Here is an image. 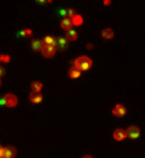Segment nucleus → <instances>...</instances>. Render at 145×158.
Instances as JSON below:
<instances>
[{
    "mask_svg": "<svg viewBox=\"0 0 145 158\" xmlns=\"http://www.w3.org/2000/svg\"><path fill=\"white\" fill-rule=\"evenodd\" d=\"M93 61L91 60V58L88 56H79V58H76L75 60V67L77 68L79 70L81 71H88L89 69L92 67Z\"/></svg>",
    "mask_w": 145,
    "mask_h": 158,
    "instance_id": "1",
    "label": "nucleus"
},
{
    "mask_svg": "<svg viewBox=\"0 0 145 158\" xmlns=\"http://www.w3.org/2000/svg\"><path fill=\"white\" fill-rule=\"evenodd\" d=\"M3 102H4V105H6L7 107L12 108V107H15L17 105L18 100H17V97L14 94L8 93L3 97Z\"/></svg>",
    "mask_w": 145,
    "mask_h": 158,
    "instance_id": "2",
    "label": "nucleus"
},
{
    "mask_svg": "<svg viewBox=\"0 0 145 158\" xmlns=\"http://www.w3.org/2000/svg\"><path fill=\"white\" fill-rule=\"evenodd\" d=\"M56 49L53 46H45L41 49V53L46 58H51L55 54Z\"/></svg>",
    "mask_w": 145,
    "mask_h": 158,
    "instance_id": "3",
    "label": "nucleus"
},
{
    "mask_svg": "<svg viewBox=\"0 0 145 158\" xmlns=\"http://www.w3.org/2000/svg\"><path fill=\"white\" fill-rule=\"evenodd\" d=\"M125 132H126V136L132 138V139H136V138H138L139 136V133H140V131L138 127L136 126H131L129 127L127 131H125Z\"/></svg>",
    "mask_w": 145,
    "mask_h": 158,
    "instance_id": "4",
    "label": "nucleus"
},
{
    "mask_svg": "<svg viewBox=\"0 0 145 158\" xmlns=\"http://www.w3.org/2000/svg\"><path fill=\"white\" fill-rule=\"evenodd\" d=\"M68 47V40L65 37H57L56 38V45H55V49H58L60 51H64L65 49H67Z\"/></svg>",
    "mask_w": 145,
    "mask_h": 158,
    "instance_id": "5",
    "label": "nucleus"
},
{
    "mask_svg": "<svg viewBox=\"0 0 145 158\" xmlns=\"http://www.w3.org/2000/svg\"><path fill=\"white\" fill-rule=\"evenodd\" d=\"M29 98L33 103H40L43 99V95L40 93V92H32L29 95Z\"/></svg>",
    "mask_w": 145,
    "mask_h": 158,
    "instance_id": "6",
    "label": "nucleus"
},
{
    "mask_svg": "<svg viewBox=\"0 0 145 158\" xmlns=\"http://www.w3.org/2000/svg\"><path fill=\"white\" fill-rule=\"evenodd\" d=\"M16 155V150L14 147H7L4 148L3 158H14Z\"/></svg>",
    "mask_w": 145,
    "mask_h": 158,
    "instance_id": "7",
    "label": "nucleus"
},
{
    "mask_svg": "<svg viewBox=\"0 0 145 158\" xmlns=\"http://www.w3.org/2000/svg\"><path fill=\"white\" fill-rule=\"evenodd\" d=\"M126 132H125L124 130L122 129H118V130H115L114 132V138L115 140H118V141H121L123 140L124 138H126Z\"/></svg>",
    "mask_w": 145,
    "mask_h": 158,
    "instance_id": "8",
    "label": "nucleus"
},
{
    "mask_svg": "<svg viewBox=\"0 0 145 158\" xmlns=\"http://www.w3.org/2000/svg\"><path fill=\"white\" fill-rule=\"evenodd\" d=\"M113 113L117 116H119V117L124 116L125 113H126V109H125L124 106H122V105H117L115 108L113 110Z\"/></svg>",
    "mask_w": 145,
    "mask_h": 158,
    "instance_id": "9",
    "label": "nucleus"
},
{
    "mask_svg": "<svg viewBox=\"0 0 145 158\" xmlns=\"http://www.w3.org/2000/svg\"><path fill=\"white\" fill-rule=\"evenodd\" d=\"M73 27V23H72V19L71 18H65L63 19V21L61 22V28L63 30H67V31H69L71 30V28Z\"/></svg>",
    "mask_w": 145,
    "mask_h": 158,
    "instance_id": "10",
    "label": "nucleus"
},
{
    "mask_svg": "<svg viewBox=\"0 0 145 158\" xmlns=\"http://www.w3.org/2000/svg\"><path fill=\"white\" fill-rule=\"evenodd\" d=\"M66 39L69 41H75L77 39V33L74 30H69L66 33Z\"/></svg>",
    "mask_w": 145,
    "mask_h": 158,
    "instance_id": "11",
    "label": "nucleus"
},
{
    "mask_svg": "<svg viewBox=\"0 0 145 158\" xmlns=\"http://www.w3.org/2000/svg\"><path fill=\"white\" fill-rule=\"evenodd\" d=\"M32 47H33V49L34 51H41V49L44 47L43 41H41V40H33Z\"/></svg>",
    "mask_w": 145,
    "mask_h": 158,
    "instance_id": "12",
    "label": "nucleus"
},
{
    "mask_svg": "<svg viewBox=\"0 0 145 158\" xmlns=\"http://www.w3.org/2000/svg\"><path fill=\"white\" fill-rule=\"evenodd\" d=\"M80 74H81V72L75 67H73L69 72V75L71 78H79L80 76Z\"/></svg>",
    "mask_w": 145,
    "mask_h": 158,
    "instance_id": "13",
    "label": "nucleus"
},
{
    "mask_svg": "<svg viewBox=\"0 0 145 158\" xmlns=\"http://www.w3.org/2000/svg\"><path fill=\"white\" fill-rule=\"evenodd\" d=\"M102 37L106 39H111L114 37V32L112 29H105L102 31Z\"/></svg>",
    "mask_w": 145,
    "mask_h": 158,
    "instance_id": "14",
    "label": "nucleus"
},
{
    "mask_svg": "<svg viewBox=\"0 0 145 158\" xmlns=\"http://www.w3.org/2000/svg\"><path fill=\"white\" fill-rule=\"evenodd\" d=\"M72 23L73 25H75V26H79L83 23V18L79 15V14H75L73 18H72Z\"/></svg>",
    "mask_w": 145,
    "mask_h": 158,
    "instance_id": "15",
    "label": "nucleus"
},
{
    "mask_svg": "<svg viewBox=\"0 0 145 158\" xmlns=\"http://www.w3.org/2000/svg\"><path fill=\"white\" fill-rule=\"evenodd\" d=\"M54 38L52 37V36H45L44 39H43V44L45 46H53L54 45Z\"/></svg>",
    "mask_w": 145,
    "mask_h": 158,
    "instance_id": "16",
    "label": "nucleus"
},
{
    "mask_svg": "<svg viewBox=\"0 0 145 158\" xmlns=\"http://www.w3.org/2000/svg\"><path fill=\"white\" fill-rule=\"evenodd\" d=\"M31 88H32L33 92H39V91L41 90V88H42V84H41L40 82L34 81V82L32 83Z\"/></svg>",
    "mask_w": 145,
    "mask_h": 158,
    "instance_id": "17",
    "label": "nucleus"
},
{
    "mask_svg": "<svg viewBox=\"0 0 145 158\" xmlns=\"http://www.w3.org/2000/svg\"><path fill=\"white\" fill-rule=\"evenodd\" d=\"M32 34H33V32H32V30H30V29H25V30H23L22 32L19 33V34L22 35V36H25V37L32 35Z\"/></svg>",
    "mask_w": 145,
    "mask_h": 158,
    "instance_id": "18",
    "label": "nucleus"
},
{
    "mask_svg": "<svg viewBox=\"0 0 145 158\" xmlns=\"http://www.w3.org/2000/svg\"><path fill=\"white\" fill-rule=\"evenodd\" d=\"M66 15H68L69 18H70V17L73 18V17L75 15V11L74 9H72V8L67 9V10H66Z\"/></svg>",
    "mask_w": 145,
    "mask_h": 158,
    "instance_id": "19",
    "label": "nucleus"
},
{
    "mask_svg": "<svg viewBox=\"0 0 145 158\" xmlns=\"http://www.w3.org/2000/svg\"><path fill=\"white\" fill-rule=\"evenodd\" d=\"M10 60H11V57L10 55H0V62H5V63H8Z\"/></svg>",
    "mask_w": 145,
    "mask_h": 158,
    "instance_id": "20",
    "label": "nucleus"
},
{
    "mask_svg": "<svg viewBox=\"0 0 145 158\" xmlns=\"http://www.w3.org/2000/svg\"><path fill=\"white\" fill-rule=\"evenodd\" d=\"M5 73H6L5 69H4V68H2V67H0V77L4 76V75H5Z\"/></svg>",
    "mask_w": 145,
    "mask_h": 158,
    "instance_id": "21",
    "label": "nucleus"
},
{
    "mask_svg": "<svg viewBox=\"0 0 145 158\" xmlns=\"http://www.w3.org/2000/svg\"><path fill=\"white\" fill-rule=\"evenodd\" d=\"M3 152H4V148L0 145V158H3Z\"/></svg>",
    "mask_w": 145,
    "mask_h": 158,
    "instance_id": "22",
    "label": "nucleus"
},
{
    "mask_svg": "<svg viewBox=\"0 0 145 158\" xmlns=\"http://www.w3.org/2000/svg\"><path fill=\"white\" fill-rule=\"evenodd\" d=\"M92 48H93L92 44H88V45H87V49H92Z\"/></svg>",
    "mask_w": 145,
    "mask_h": 158,
    "instance_id": "23",
    "label": "nucleus"
},
{
    "mask_svg": "<svg viewBox=\"0 0 145 158\" xmlns=\"http://www.w3.org/2000/svg\"><path fill=\"white\" fill-rule=\"evenodd\" d=\"M83 158H93L91 155H85V156H83Z\"/></svg>",
    "mask_w": 145,
    "mask_h": 158,
    "instance_id": "24",
    "label": "nucleus"
},
{
    "mask_svg": "<svg viewBox=\"0 0 145 158\" xmlns=\"http://www.w3.org/2000/svg\"><path fill=\"white\" fill-rule=\"evenodd\" d=\"M111 3V1H104V4L105 5H108V4H110Z\"/></svg>",
    "mask_w": 145,
    "mask_h": 158,
    "instance_id": "25",
    "label": "nucleus"
},
{
    "mask_svg": "<svg viewBox=\"0 0 145 158\" xmlns=\"http://www.w3.org/2000/svg\"><path fill=\"white\" fill-rule=\"evenodd\" d=\"M0 86H1V79H0Z\"/></svg>",
    "mask_w": 145,
    "mask_h": 158,
    "instance_id": "26",
    "label": "nucleus"
}]
</instances>
